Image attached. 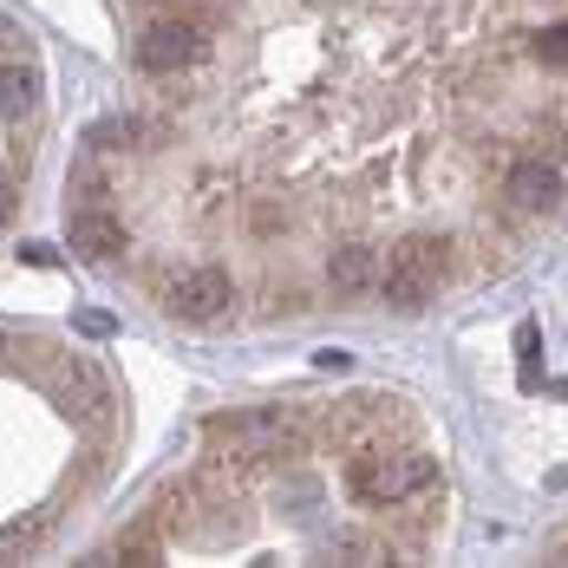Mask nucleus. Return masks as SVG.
<instances>
[{
	"instance_id": "1",
	"label": "nucleus",
	"mask_w": 568,
	"mask_h": 568,
	"mask_svg": "<svg viewBox=\"0 0 568 568\" xmlns=\"http://www.w3.org/2000/svg\"><path fill=\"white\" fill-rule=\"evenodd\" d=\"M346 497L353 504H366V510H398V504H412L418 490H432L438 484V464L418 452H386V445H359V452L346 457Z\"/></svg>"
},
{
	"instance_id": "2",
	"label": "nucleus",
	"mask_w": 568,
	"mask_h": 568,
	"mask_svg": "<svg viewBox=\"0 0 568 568\" xmlns=\"http://www.w3.org/2000/svg\"><path fill=\"white\" fill-rule=\"evenodd\" d=\"M438 282H445V242L412 235V242L393 248V262L379 275V294H386V307H398V314H418L425 301H438Z\"/></svg>"
},
{
	"instance_id": "3",
	"label": "nucleus",
	"mask_w": 568,
	"mask_h": 568,
	"mask_svg": "<svg viewBox=\"0 0 568 568\" xmlns=\"http://www.w3.org/2000/svg\"><path fill=\"white\" fill-rule=\"evenodd\" d=\"M164 307H171L176 321H190V327H216L229 307H235V282H229V268H216V262L183 268V275L164 287Z\"/></svg>"
},
{
	"instance_id": "4",
	"label": "nucleus",
	"mask_w": 568,
	"mask_h": 568,
	"mask_svg": "<svg viewBox=\"0 0 568 568\" xmlns=\"http://www.w3.org/2000/svg\"><path fill=\"white\" fill-rule=\"evenodd\" d=\"M203 53H210V33L196 20H151L138 33V65L144 72H183V65H196Z\"/></svg>"
},
{
	"instance_id": "5",
	"label": "nucleus",
	"mask_w": 568,
	"mask_h": 568,
	"mask_svg": "<svg viewBox=\"0 0 568 568\" xmlns=\"http://www.w3.org/2000/svg\"><path fill=\"white\" fill-rule=\"evenodd\" d=\"M386 275V262H379V248L373 242H341V248H327V287L353 301V294H373Z\"/></svg>"
},
{
	"instance_id": "6",
	"label": "nucleus",
	"mask_w": 568,
	"mask_h": 568,
	"mask_svg": "<svg viewBox=\"0 0 568 568\" xmlns=\"http://www.w3.org/2000/svg\"><path fill=\"white\" fill-rule=\"evenodd\" d=\"M504 196H510L516 210H529V216L556 210V203H562V164H542V158H523V164H510V176H504Z\"/></svg>"
},
{
	"instance_id": "7",
	"label": "nucleus",
	"mask_w": 568,
	"mask_h": 568,
	"mask_svg": "<svg viewBox=\"0 0 568 568\" xmlns=\"http://www.w3.org/2000/svg\"><path fill=\"white\" fill-rule=\"evenodd\" d=\"M65 235H72V248H79L85 262H112L118 248L131 242V229L118 223L112 210H99V203H85V210H72V223H65Z\"/></svg>"
},
{
	"instance_id": "8",
	"label": "nucleus",
	"mask_w": 568,
	"mask_h": 568,
	"mask_svg": "<svg viewBox=\"0 0 568 568\" xmlns=\"http://www.w3.org/2000/svg\"><path fill=\"white\" fill-rule=\"evenodd\" d=\"M105 556H112V562H158L164 542H158V529H131V536H118Z\"/></svg>"
},
{
	"instance_id": "9",
	"label": "nucleus",
	"mask_w": 568,
	"mask_h": 568,
	"mask_svg": "<svg viewBox=\"0 0 568 568\" xmlns=\"http://www.w3.org/2000/svg\"><path fill=\"white\" fill-rule=\"evenodd\" d=\"M47 542V523H13V529H0V562L7 556H33Z\"/></svg>"
},
{
	"instance_id": "10",
	"label": "nucleus",
	"mask_w": 568,
	"mask_h": 568,
	"mask_svg": "<svg viewBox=\"0 0 568 568\" xmlns=\"http://www.w3.org/2000/svg\"><path fill=\"white\" fill-rule=\"evenodd\" d=\"M0 105H7V112L33 105V72H20V65H0Z\"/></svg>"
},
{
	"instance_id": "11",
	"label": "nucleus",
	"mask_w": 568,
	"mask_h": 568,
	"mask_svg": "<svg viewBox=\"0 0 568 568\" xmlns=\"http://www.w3.org/2000/svg\"><path fill=\"white\" fill-rule=\"evenodd\" d=\"M248 229H255V235H275V229H287V210L275 196H255V203H248Z\"/></svg>"
},
{
	"instance_id": "12",
	"label": "nucleus",
	"mask_w": 568,
	"mask_h": 568,
	"mask_svg": "<svg viewBox=\"0 0 568 568\" xmlns=\"http://www.w3.org/2000/svg\"><path fill=\"white\" fill-rule=\"evenodd\" d=\"M536 59H542V65H568V20L536 33Z\"/></svg>"
},
{
	"instance_id": "13",
	"label": "nucleus",
	"mask_w": 568,
	"mask_h": 568,
	"mask_svg": "<svg viewBox=\"0 0 568 568\" xmlns=\"http://www.w3.org/2000/svg\"><path fill=\"white\" fill-rule=\"evenodd\" d=\"M112 327H118V321H112V314H99V307H85V314H79V334H92V341H105Z\"/></svg>"
},
{
	"instance_id": "14",
	"label": "nucleus",
	"mask_w": 568,
	"mask_h": 568,
	"mask_svg": "<svg viewBox=\"0 0 568 568\" xmlns=\"http://www.w3.org/2000/svg\"><path fill=\"white\" fill-rule=\"evenodd\" d=\"M314 366H321V373H341L346 353H341V346H327V353H314Z\"/></svg>"
},
{
	"instance_id": "15",
	"label": "nucleus",
	"mask_w": 568,
	"mask_h": 568,
	"mask_svg": "<svg viewBox=\"0 0 568 568\" xmlns=\"http://www.w3.org/2000/svg\"><path fill=\"white\" fill-rule=\"evenodd\" d=\"M7 210H13V183L0 176V223H7Z\"/></svg>"
},
{
	"instance_id": "16",
	"label": "nucleus",
	"mask_w": 568,
	"mask_h": 568,
	"mask_svg": "<svg viewBox=\"0 0 568 568\" xmlns=\"http://www.w3.org/2000/svg\"><path fill=\"white\" fill-rule=\"evenodd\" d=\"M7 40H13V27H7V20H0V47H7Z\"/></svg>"
},
{
	"instance_id": "17",
	"label": "nucleus",
	"mask_w": 568,
	"mask_h": 568,
	"mask_svg": "<svg viewBox=\"0 0 568 568\" xmlns=\"http://www.w3.org/2000/svg\"><path fill=\"white\" fill-rule=\"evenodd\" d=\"M0 346H7V341H0Z\"/></svg>"
}]
</instances>
